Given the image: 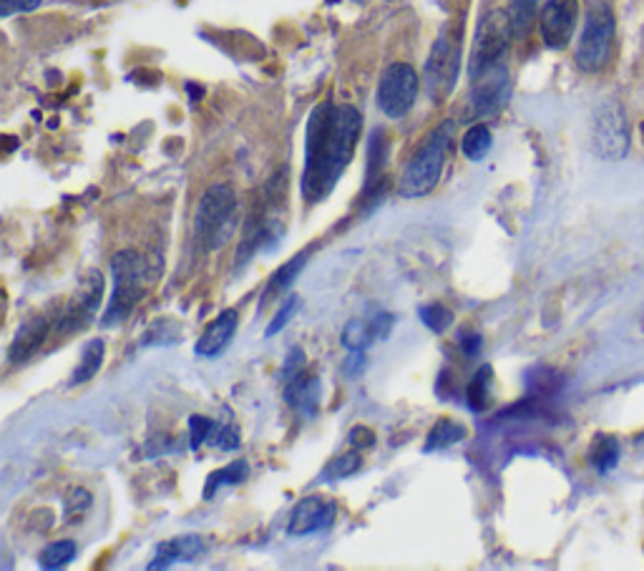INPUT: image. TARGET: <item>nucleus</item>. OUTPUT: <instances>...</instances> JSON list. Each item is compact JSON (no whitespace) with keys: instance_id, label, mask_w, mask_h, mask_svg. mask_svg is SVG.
I'll list each match as a JSON object with an SVG mask.
<instances>
[{"instance_id":"f257e3e1","label":"nucleus","mask_w":644,"mask_h":571,"mask_svg":"<svg viewBox=\"0 0 644 571\" xmlns=\"http://www.w3.org/2000/svg\"><path fill=\"white\" fill-rule=\"evenodd\" d=\"M363 134V117L355 107L322 101L310 113L305 134V171H302V194L310 202H320L343 177Z\"/></svg>"},{"instance_id":"f03ea898","label":"nucleus","mask_w":644,"mask_h":571,"mask_svg":"<svg viewBox=\"0 0 644 571\" xmlns=\"http://www.w3.org/2000/svg\"><path fill=\"white\" fill-rule=\"evenodd\" d=\"M456 137V121H441L439 127L431 131L425 144L415 151L409 164L403 169L401 184L398 192L405 199H423L429 197L435 187H439L443 177V167H446L449 151Z\"/></svg>"},{"instance_id":"7ed1b4c3","label":"nucleus","mask_w":644,"mask_h":571,"mask_svg":"<svg viewBox=\"0 0 644 571\" xmlns=\"http://www.w3.org/2000/svg\"><path fill=\"white\" fill-rule=\"evenodd\" d=\"M240 224V199L230 184H212L202 194L194 214V237L202 250L214 252L232 240Z\"/></svg>"},{"instance_id":"20e7f679","label":"nucleus","mask_w":644,"mask_h":571,"mask_svg":"<svg viewBox=\"0 0 644 571\" xmlns=\"http://www.w3.org/2000/svg\"><path fill=\"white\" fill-rule=\"evenodd\" d=\"M617 21L607 3H594L584 18V31L576 43L574 61L584 73H600L610 66Z\"/></svg>"},{"instance_id":"39448f33","label":"nucleus","mask_w":644,"mask_h":571,"mask_svg":"<svg viewBox=\"0 0 644 571\" xmlns=\"http://www.w3.org/2000/svg\"><path fill=\"white\" fill-rule=\"evenodd\" d=\"M113 290L109 298V308L103 312V325H119L124 322L144 294V262L134 250L117 252L111 260Z\"/></svg>"},{"instance_id":"423d86ee","label":"nucleus","mask_w":644,"mask_h":571,"mask_svg":"<svg viewBox=\"0 0 644 571\" xmlns=\"http://www.w3.org/2000/svg\"><path fill=\"white\" fill-rule=\"evenodd\" d=\"M514 23H511L509 11H491L479 23L476 38H473L469 56V79L473 81L483 71L494 69L499 63H506V53L514 41Z\"/></svg>"},{"instance_id":"0eeeda50","label":"nucleus","mask_w":644,"mask_h":571,"mask_svg":"<svg viewBox=\"0 0 644 571\" xmlns=\"http://www.w3.org/2000/svg\"><path fill=\"white\" fill-rule=\"evenodd\" d=\"M461 76V36L453 28H443L441 36L435 38L433 49L429 53L423 71L425 93L431 101L441 103L451 97V91L456 89Z\"/></svg>"},{"instance_id":"6e6552de","label":"nucleus","mask_w":644,"mask_h":571,"mask_svg":"<svg viewBox=\"0 0 644 571\" xmlns=\"http://www.w3.org/2000/svg\"><path fill=\"white\" fill-rule=\"evenodd\" d=\"M419 91H421L419 71H415L411 63L395 61L391 66H385L381 81H378L375 91L378 109H381L383 117L388 119L409 117L415 101H419Z\"/></svg>"},{"instance_id":"1a4fd4ad","label":"nucleus","mask_w":644,"mask_h":571,"mask_svg":"<svg viewBox=\"0 0 644 571\" xmlns=\"http://www.w3.org/2000/svg\"><path fill=\"white\" fill-rule=\"evenodd\" d=\"M592 147L607 161L624 159L630 151V123L617 99L602 101L592 117Z\"/></svg>"},{"instance_id":"9d476101","label":"nucleus","mask_w":644,"mask_h":571,"mask_svg":"<svg viewBox=\"0 0 644 571\" xmlns=\"http://www.w3.org/2000/svg\"><path fill=\"white\" fill-rule=\"evenodd\" d=\"M511 93L509 66L499 63L494 69L483 71L471 81V97H469V119L479 121L483 117H491L501 107H504Z\"/></svg>"},{"instance_id":"9b49d317","label":"nucleus","mask_w":644,"mask_h":571,"mask_svg":"<svg viewBox=\"0 0 644 571\" xmlns=\"http://www.w3.org/2000/svg\"><path fill=\"white\" fill-rule=\"evenodd\" d=\"M576 21H580V0H546L539 13V31L549 49L562 51L570 46Z\"/></svg>"},{"instance_id":"f8f14e48","label":"nucleus","mask_w":644,"mask_h":571,"mask_svg":"<svg viewBox=\"0 0 644 571\" xmlns=\"http://www.w3.org/2000/svg\"><path fill=\"white\" fill-rule=\"evenodd\" d=\"M335 519V503L322 497H305L295 503L290 513V534L292 537H308L315 531L328 529Z\"/></svg>"},{"instance_id":"ddd939ff","label":"nucleus","mask_w":644,"mask_h":571,"mask_svg":"<svg viewBox=\"0 0 644 571\" xmlns=\"http://www.w3.org/2000/svg\"><path fill=\"white\" fill-rule=\"evenodd\" d=\"M237 325H240V315H237V310H224L217 315L210 325L204 328L202 338L197 340L194 345V353L197 358H217L220 353H224V348L230 345Z\"/></svg>"},{"instance_id":"4468645a","label":"nucleus","mask_w":644,"mask_h":571,"mask_svg":"<svg viewBox=\"0 0 644 571\" xmlns=\"http://www.w3.org/2000/svg\"><path fill=\"white\" fill-rule=\"evenodd\" d=\"M46 338H49V320L43 315H33L31 320H26L23 325L18 328L11 348H8V360H11L13 365L26 363V360H31L38 350L43 348Z\"/></svg>"},{"instance_id":"2eb2a0df","label":"nucleus","mask_w":644,"mask_h":571,"mask_svg":"<svg viewBox=\"0 0 644 571\" xmlns=\"http://www.w3.org/2000/svg\"><path fill=\"white\" fill-rule=\"evenodd\" d=\"M204 551V541L199 537H177L157 547L154 559L149 561V569H169L179 561H194Z\"/></svg>"},{"instance_id":"dca6fc26","label":"nucleus","mask_w":644,"mask_h":571,"mask_svg":"<svg viewBox=\"0 0 644 571\" xmlns=\"http://www.w3.org/2000/svg\"><path fill=\"white\" fill-rule=\"evenodd\" d=\"M285 401L295 408L300 415H308L312 418L318 413L320 408V395H322V388H320V380L315 375H298L292 378L290 383H285Z\"/></svg>"},{"instance_id":"f3484780","label":"nucleus","mask_w":644,"mask_h":571,"mask_svg":"<svg viewBox=\"0 0 644 571\" xmlns=\"http://www.w3.org/2000/svg\"><path fill=\"white\" fill-rule=\"evenodd\" d=\"M305 264H308V252H300V254L292 257L290 262L282 264V268L272 274V280L268 282V288H264L260 308H264V304H268L274 298H282V294H285L292 288V284H295L298 274L305 270Z\"/></svg>"},{"instance_id":"a211bd4d","label":"nucleus","mask_w":644,"mask_h":571,"mask_svg":"<svg viewBox=\"0 0 644 571\" xmlns=\"http://www.w3.org/2000/svg\"><path fill=\"white\" fill-rule=\"evenodd\" d=\"M103 353H107V345H103L101 338L89 340L87 345H83L79 365H76L71 373V385H83V383H89L91 378H97V373L103 365Z\"/></svg>"},{"instance_id":"6ab92c4d","label":"nucleus","mask_w":644,"mask_h":571,"mask_svg":"<svg viewBox=\"0 0 644 571\" xmlns=\"http://www.w3.org/2000/svg\"><path fill=\"white\" fill-rule=\"evenodd\" d=\"M463 438H466V425L451 421V418H441V421L431 428L429 438H425L423 451L433 453V451L451 449V445H456L459 441H463Z\"/></svg>"},{"instance_id":"aec40b11","label":"nucleus","mask_w":644,"mask_h":571,"mask_svg":"<svg viewBox=\"0 0 644 571\" xmlns=\"http://www.w3.org/2000/svg\"><path fill=\"white\" fill-rule=\"evenodd\" d=\"M491 147H494V137H491V129L483 121L471 123L461 139V154L469 161H483L489 157Z\"/></svg>"},{"instance_id":"412c9836","label":"nucleus","mask_w":644,"mask_h":571,"mask_svg":"<svg viewBox=\"0 0 644 571\" xmlns=\"http://www.w3.org/2000/svg\"><path fill=\"white\" fill-rule=\"evenodd\" d=\"M373 340H378L375 330L371 325V320L365 318L348 320V325L340 332V342H343V348L350 350V353H365V350L373 345Z\"/></svg>"},{"instance_id":"4be33fe9","label":"nucleus","mask_w":644,"mask_h":571,"mask_svg":"<svg viewBox=\"0 0 644 571\" xmlns=\"http://www.w3.org/2000/svg\"><path fill=\"white\" fill-rule=\"evenodd\" d=\"M491 393H494V370L489 365H483L481 370H476V375L471 378V383L466 388V403L471 411H486L489 403H491Z\"/></svg>"},{"instance_id":"5701e85b","label":"nucleus","mask_w":644,"mask_h":571,"mask_svg":"<svg viewBox=\"0 0 644 571\" xmlns=\"http://www.w3.org/2000/svg\"><path fill=\"white\" fill-rule=\"evenodd\" d=\"M385 159H388V141L385 131L375 129L371 139H368V189H373L375 182H381L385 174Z\"/></svg>"},{"instance_id":"b1692460","label":"nucleus","mask_w":644,"mask_h":571,"mask_svg":"<svg viewBox=\"0 0 644 571\" xmlns=\"http://www.w3.org/2000/svg\"><path fill=\"white\" fill-rule=\"evenodd\" d=\"M250 475V465L248 461H232L230 465H224V469L214 471L210 479H207V487H204V499L210 501L214 499V493L220 491L222 487H237V483H242L244 479Z\"/></svg>"},{"instance_id":"393cba45","label":"nucleus","mask_w":644,"mask_h":571,"mask_svg":"<svg viewBox=\"0 0 644 571\" xmlns=\"http://www.w3.org/2000/svg\"><path fill=\"white\" fill-rule=\"evenodd\" d=\"M539 13H542V0H509V16L516 38L529 33Z\"/></svg>"},{"instance_id":"a878e982","label":"nucleus","mask_w":644,"mask_h":571,"mask_svg":"<svg viewBox=\"0 0 644 571\" xmlns=\"http://www.w3.org/2000/svg\"><path fill=\"white\" fill-rule=\"evenodd\" d=\"M76 551H79V547H76V541H69V539L53 541V544H49L41 551V557H38V564H41L43 569H63V567H69L71 561L76 559Z\"/></svg>"},{"instance_id":"bb28decb","label":"nucleus","mask_w":644,"mask_h":571,"mask_svg":"<svg viewBox=\"0 0 644 571\" xmlns=\"http://www.w3.org/2000/svg\"><path fill=\"white\" fill-rule=\"evenodd\" d=\"M620 461V443L612 435H600L592 445V465L600 473L612 471Z\"/></svg>"},{"instance_id":"cd10ccee","label":"nucleus","mask_w":644,"mask_h":571,"mask_svg":"<svg viewBox=\"0 0 644 571\" xmlns=\"http://www.w3.org/2000/svg\"><path fill=\"white\" fill-rule=\"evenodd\" d=\"M419 315H421L423 325L433 332H439V335L453 325V312L449 308H443V304H439V302L425 304V308H421Z\"/></svg>"},{"instance_id":"c85d7f7f","label":"nucleus","mask_w":644,"mask_h":571,"mask_svg":"<svg viewBox=\"0 0 644 571\" xmlns=\"http://www.w3.org/2000/svg\"><path fill=\"white\" fill-rule=\"evenodd\" d=\"M91 503H93V499L87 489H73L63 501L66 519H69V523L81 521L83 517H87V511L91 509Z\"/></svg>"},{"instance_id":"c756f323","label":"nucleus","mask_w":644,"mask_h":571,"mask_svg":"<svg viewBox=\"0 0 644 571\" xmlns=\"http://www.w3.org/2000/svg\"><path fill=\"white\" fill-rule=\"evenodd\" d=\"M360 469V459L358 453H345V455H338L328 463V469L322 471V481H338V479H348V475L358 473Z\"/></svg>"},{"instance_id":"7c9ffc66","label":"nucleus","mask_w":644,"mask_h":571,"mask_svg":"<svg viewBox=\"0 0 644 571\" xmlns=\"http://www.w3.org/2000/svg\"><path fill=\"white\" fill-rule=\"evenodd\" d=\"M300 310V298H295V294H288L285 300H282V308L278 310V315L272 318L270 322V328L264 330V338H274L278 332L288 325V322L295 318V312Z\"/></svg>"},{"instance_id":"2f4dec72","label":"nucleus","mask_w":644,"mask_h":571,"mask_svg":"<svg viewBox=\"0 0 644 571\" xmlns=\"http://www.w3.org/2000/svg\"><path fill=\"white\" fill-rule=\"evenodd\" d=\"M210 443L214 445V449H222V451H237V449H240L242 438H240V431H237L234 425H222V423H217V425H214V431H212V435H210Z\"/></svg>"},{"instance_id":"473e14b6","label":"nucleus","mask_w":644,"mask_h":571,"mask_svg":"<svg viewBox=\"0 0 644 571\" xmlns=\"http://www.w3.org/2000/svg\"><path fill=\"white\" fill-rule=\"evenodd\" d=\"M214 421L207 415H192L189 418V435H192V449L199 451V445L210 443V435L214 431Z\"/></svg>"},{"instance_id":"72a5a7b5","label":"nucleus","mask_w":644,"mask_h":571,"mask_svg":"<svg viewBox=\"0 0 644 571\" xmlns=\"http://www.w3.org/2000/svg\"><path fill=\"white\" fill-rule=\"evenodd\" d=\"M302 368H305V353H302V348H290L285 365L280 370V380L282 383H290L292 378H298L302 373Z\"/></svg>"},{"instance_id":"f704fd0d","label":"nucleus","mask_w":644,"mask_h":571,"mask_svg":"<svg viewBox=\"0 0 644 571\" xmlns=\"http://www.w3.org/2000/svg\"><path fill=\"white\" fill-rule=\"evenodd\" d=\"M43 0H0V16L11 18L16 13H33Z\"/></svg>"},{"instance_id":"c9c22d12","label":"nucleus","mask_w":644,"mask_h":571,"mask_svg":"<svg viewBox=\"0 0 644 571\" xmlns=\"http://www.w3.org/2000/svg\"><path fill=\"white\" fill-rule=\"evenodd\" d=\"M348 438L353 449H371V445L375 443V433L368 425H355Z\"/></svg>"},{"instance_id":"e433bc0d","label":"nucleus","mask_w":644,"mask_h":571,"mask_svg":"<svg viewBox=\"0 0 644 571\" xmlns=\"http://www.w3.org/2000/svg\"><path fill=\"white\" fill-rule=\"evenodd\" d=\"M371 320V325H373V330H375V338H388L391 335V328H393V315L391 312H378L375 318H368Z\"/></svg>"},{"instance_id":"4c0bfd02","label":"nucleus","mask_w":644,"mask_h":571,"mask_svg":"<svg viewBox=\"0 0 644 571\" xmlns=\"http://www.w3.org/2000/svg\"><path fill=\"white\" fill-rule=\"evenodd\" d=\"M481 345H483V338L476 335V332H471V335H461V348H463V353H466L469 358L479 355Z\"/></svg>"},{"instance_id":"58836bf2","label":"nucleus","mask_w":644,"mask_h":571,"mask_svg":"<svg viewBox=\"0 0 644 571\" xmlns=\"http://www.w3.org/2000/svg\"><path fill=\"white\" fill-rule=\"evenodd\" d=\"M358 3H365V0H358Z\"/></svg>"}]
</instances>
